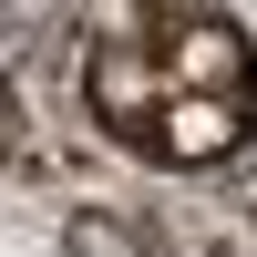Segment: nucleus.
<instances>
[{
  "label": "nucleus",
  "instance_id": "f257e3e1",
  "mask_svg": "<svg viewBox=\"0 0 257 257\" xmlns=\"http://www.w3.org/2000/svg\"><path fill=\"white\" fill-rule=\"evenodd\" d=\"M155 62V165H216L257 134V52L226 11H134Z\"/></svg>",
  "mask_w": 257,
  "mask_h": 257
}]
</instances>
